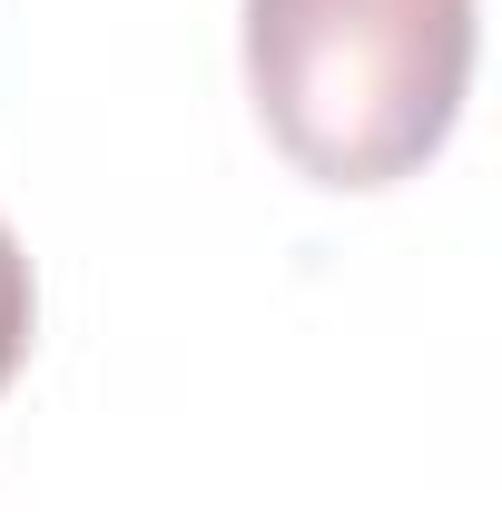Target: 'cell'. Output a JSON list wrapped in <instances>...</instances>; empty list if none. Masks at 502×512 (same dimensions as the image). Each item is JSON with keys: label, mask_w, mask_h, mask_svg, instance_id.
I'll use <instances>...</instances> for the list:
<instances>
[{"label": "cell", "mask_w": 502, "mask_h": 512, "mask_svg": "<svg viewBox=\"0 0 502 512\" xmlns=\"http://www.w3.org/2000/svg\"><path fill=\"white\" fill-rule=\"evenodd\" d=\"M473 0H247V99L315 188H394L473 89Z\"/></svg>", "instance_id": "obj_1"}, {"label": "cell", "mask_w": 502, "mask_h": 512, "mask_svg": "<svg viewBox=\"0 0 502 512\" xmlns=\"http://www.w3.org/2000/svg\"><path fill=\"white\" fill-rule=\"evenodd\" d=\"M30 325H40V286H30V256H20L10 217H0V394H10L20 355H30Z\"/></svg>", "instance_id": "obj_2"}]
</instances>
